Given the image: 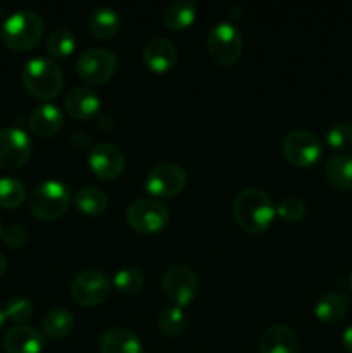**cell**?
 <instances>
[{"label":"cell","mask_w":352,"mask_h":353,"mask_svg":"<svg viewBox=\"0 0 352 353\" xmlns=\"http://www.w3.org/2000/svg\"><path fill=\"white\" fill-rule=\"evenodd\" d=\"M275 203L261 188H245L235 196L233 216L238 226L248 234H261L275 219Z\"/></svg>","instance_id":"6da1fadb"},{"label":"cell","mask_w":352,"mask_h":353,"mask_svg":"<svg viewBox=\"0 0 352 353\" xmlns=\"http://www.w3.org/2000/svg\"><path fill=\"white\" fill-rule=\"evenodd\" d=\"M23 86L33 99L54 100L64 88V74L57 62L48 57H35L24 64Z\"/></svg>","instance_id":"7a4b0ae2"},{"label":"cell","mask_w":352,"mask_h":353,"mask_svg":"<svg viewBox=\"0 0 352 353\" xmlns=\"http://www.w3.org/2000/svg\"><path fill=\"white\" fill-rule=\"evenodd\" d=\"M43 21L33 10H19L7 17L2 24L3 45L10 50L26 52L38 45L43 37Z\"/></svg>","instance_id":"3957f363"},{"label":"cell","mask_w":352,"mask_h":353,"mask_svg":"<svg viewBox=\"0 0 352 353\" xmlns=\"http://www.w3.org/2000/svg\"><path fill=\"white\" fill-rule=\"evenodd\" d=\"M71 200L68 185L57 179H48L33 190L28 205L31 214L40 221H55L68 212Z\"/></svg>","instance_id":"277c9868"},{"label":"cell","mask_w":352,"mask_h":353,"mask_svg":"<svg viewBox=\"0 0 352 353\" xmlns=\"http://www.w3.org/2000/svg\"><path fill=\"white\" fill-rule=\"evenodd\" d=\"M207 48L211 57L223 68H230L240 59L244 52V37L231 23H217L207 37Z\"/></svg>","instance_id":"5b68a950"},{"label":"cell","mask_w":352,"mask_h":353,"mask_svg":"<svg viewBox=\"0 0 352 353\" xmlns=\"http://www.w3.org/2000/svg\"><path fill=\"white\" fill-rule=\"evenodd\" d=\"M126 221L138 234H155L169 223V210L155 199H138L126 209Z\"/></svg>","instance_id":"8992f818"},{"label":"cell","mask_w":352,"mask_h":353,"mask_svg":"<svg viewBox=\"0 0 352 353\" xmlns=\"http://www.w3.org/2000/svg\"><path fill=\"white\" fill-rule=\"evenodd\" d=\"M117 55L104 47H93L81 52L76 62V72L79 79L88 85H104L117 71Z\"/></svg>","instance_id":"52a82bcc"},{"label":"cell","mask_w":352,"mask_h":353,"mask_svg":"<svg viewBox=\"0 0 352 353\" xmlns=\"http://www.w3.org/2000/svg\"><path fill=\"white\" fill-rule=\"evenodd\" d=\"M283 157L295 168H311L323 155L320 137L309 130H293L283 138Z\"/></svg>","instance_id":"ba28073f"},{"label":"cell","mask_w":352,"mask_h":353,"mask_svg":"<svg viewBox=\"0 0 352 353\" xmlns=\"http://www.w3.org/2000/svg\"><path fill=\"white\" fill-rule=\"evenodd\" d=\"M110 279L106 272L97 269L81 271L71 283V296L78 305L97 307L110 295Z\"/></svg>","instance_id":"9c48e42d"},{"label":"cell","mask_w":352,"mask_h":353,"mask_svg":"<svg viewBox=\"0 0 352 353\" xmlns=\"http://www.w3.org/2000/svg\"><path fill=\"white\" fill-rule=\"evenodd\" d=\"M185 186V169L175 162H161L154 165L145 178V190L157 199H171L179 195Z\"/></svg>","instance_id":"30bf717a"},{"label":"cell","mask_w":352,"mask_h":353,"mask_svg":"<svg viewBox=\"0 0 352 353\" xmlns=\"http://www.w3.org/2000/svg\"><path fill=\"white\" fill-rule=\"evenodd\" d=\"M162 290L175 305L183 309L195 299L197 290H199V279L190 268L183 264H175L162 276Z\"/></svg>","instance_id":"8fae6325"},{"label":"cell","mask_w":352,"mask_h":353,"mask_svg":"<svg viewBox=\"0 0 352 353\" xmlns=\"http://www.w3.org/2000/svg\"><path fill=\"white\" fill-rule=\"evenodd\" d=\"M31 140L19 128L0 130V168L7 171L21 169L31 157Z\"/></svg>","instance_id":"7c38bea8"},{"label":"cell","mask_w":352,"mask_h":353,"mask_svg":"<svg viewBox=\"0 0 352 353\" xmlns=\"http://www.w3.org/2000/svg\"><path fill=\"white\" fill-rule=\"evenodd\" d=\"M90 171L104 181H114L124 171V155L119 147L109 141L93 143L88 150Z\"/></svg>","instance_id":"4fadbf2b"},{"label":"cell","mask_w":352,"mask_h":353,"mask_svg":"<svg viewBox=\"0 0 352 353\" xmlns=\"http://www.w3.org/2000/svg\"><path fill=\"white\" fill-rule=\"evenodd\" d=\"M141 59H144L145 68L150 69L152 72L162 74L175 68L178 61V50L171 40L164 37H155L145 43Z\"/></svg>","instance_id":"5bb4252c"},{"label":"cell","mask_w":352,"mask_h":353,"mask_svg":"<svg viewBox=\"0 0 352 353\" xmlns=\"http://www.w3.org/2000/svg\"><path fill=\"white\" fill-rule=\"evenodd\" d=\"M64 109L72 119H92L100 110V99L93 90L86 86H75L64 97Z\"/></svg>","instance_id":"9a60e30c"},{"label":"cell","mask_w":352,"mask_h":353,"mask_svg":"<svg viewBox=\"0 0 352 353\" xmlns=\"http://www.w3.org/2000/svg\"><path fill=\"white\" fill-rule=\"evenodd\" d=\"M299 336L292 327L285 324L269 326L259 338V353H297Z\"/></svg>","instance_id":"2e32d148"},{"label":"cell","mask_w":352,"mask_h":353,"mask_svg":"<svg viewBox=\"0 0 352 353\" xmlns=\"http://www.w3.org/2000/svg\"><path fill=\"white\" fill-rule=\"evenodd\" d=\"M45 348V338L31 326H14L3 336L6 353H41Z\"/></svg>","instance_id":"e0dca14e"},{"label":"cell","mask_w":352,"mask_h":353,"mask_svg":"<svg viewBox=\"0 0 352 353\" xmlns=\"http://www.w3.org/2000/svg\"><path fill=\"white\" fill-rule=\"evenodd\" d=\"M28 126H30L31 133L37 134V137L50 138L57 134L64 126V114L57 105L41 103L37 109H33Z\"/></svg>","instance_id":"ac0fdd59"},{"label":"cell","mask_w":352,"mask_h":353,"mask_svg":"<svg viewBox=\"0 0 352 353\" xmlns=\"http://www.w3.org/2000/svg\"><path fill=\"white\" fill-rule=\"evenodd\" d=\"M100 353H144L141 341L126 327H113L100 336Z\"/></svg>","instance_id":"d6986e66"},{"label":"cell","mask_w":352,"mask_h":353,"mask_svg":"<svg viewBox=\"0 0 352 353\" xmlns=\"http://www.w3.org/2000/svg\"><path fill=\"white\" fill-rule=\"evenodd\" d=\"M349 309H351V299L345 293L340 292H330L324 293L314 305V314L321 323L335 324L340 323L345 316H347Z\"/></svg>","instance_id":"ffe728a7"},{"label":"cell","mask_w":352,"mask_h":353,"mask_svg":"<svg viewBox=\"0 0 352 353\" xmlns=\"http://www.w3.org/2000/svg\"><path fill=\"white\" fill-rule=\"evenodd\" d=\"M328 183L340 192H352V155L333 154L324 165Z\"/></svg>","instance_id":"44dd1931"},{"label":"cell","mask_w":352,"mask_h":353,"mask_svg":"<svg viewBox=\"0 0 352 353\" xmlns=\"http://www.w3.org/2000/svg\"><path fill=\"white\" fill-rule=\"evenodd\" d=\"M88 26L93 37L99 38V40H109V38H113L114 34L119 31L121 17L119 14H117V10L113 9V7H97V9L90 14Z\"/></svg>","instance_id":"7402d4cb"},{"label":"cell","mask_w":352,"mask_h":353,"mask_svg":"<svg viewBox=\"0 0 352 353\" xmlns=\"http://www.w3.org/2000/svg\"><path fill=\"white\" fill-rule=\"evenodd\" d=\"M197 17V3L193 0H176L169 3L162 14V23L171 31H183L193 24Z\"/></svg>","instance_id":"603a6c76"},{"label":"cell","mask_w":352,"mask_h":353,"mask_svg":"<svg viewBox=\"0 0 352 353\" xmlns=\"http://www.w3.org/2000/svg\"><path fill=\"white\" fill-rule=\"evenodd\" d=\"M75 330V316L68 309H54L45 314L41 331L52 340H64Z\"/></svg>","instance_id":"cb8c5ba5"},{"label":"cell","mask_w":352,"mask_h":353,"mask_svg":"<svg viewBox=\"0 0 352 353\" xmlns=\"http://www.w3.org/2000/svg\"><path fill=\"white\" fill-rule=\"evenodd\" d=\"M72 202L79 212L86 214V216H99V214L106 212L107 205H109V196L97 186H85L75 193Z\"/></svg>","instance_id":"d4e9b609"},{"label":"cell","mask_w":352,"mask_h":353,"mask_svg":"<svg viewBox=\"0 0 352 353\" xmlns=\"http://www.w3.org/2000/svg\"><path fill=\"white\" fill-rule=\"evenodd\" d=\"M76 38L69 28H55L47 37V52L50 59H66L75 52Z\"/></svg>","instance_id":"484cf974"},{"label":"cell","mask_w":352,"mask_h":353,"mask_svg":"<svg viewBox=\"0 0 352 353\" xmlns=\"http://www.w3.org/2000/svg\"><path fill=\"white\" fill-rule=\"evenodd\" d=\"M26 199V186L21 179L6 176L0 178V207L3 209H17Z\"/></svg>","instance_id":"4316f807"},{"label":"cell","mask_w":352,"mask_h":353,"mask_svg":"<svg viewBox=\"0 0 352 353\" xmlns=\"http://www.w3.org/2000/svg\"><path fill=\"white\" fill-rule=\"evenodd\" d=\"M157 326L159 331H161L164 336L175 338L178 336V334H182L183 330L186 327V316L185 312H183L182 307H166V309L159 314Z\"/></svg>","instance_id":"83f0119b"},{"label":"cell","mask_w":352,"mask_h":353,"mask_svg":"<svg viewBox=\"0 0 352 353\" xmlns=\"http://www.w3.org/2000/svg\"><path fill=\"white\" fill-rule=\"evenodd\" d=\"M114 288L123 295H135V293L141 292L145 285V276L140 269L137 268H124L116 272L113 279Z\"/></svg>","instance_id":"f1b7e54d"},{"label":"cell","mask_w":352,"mask_h":353,"mask_svg":"<svg viewBox=\"0 0 352 353\" xmlns=\"http://www.w3.org/2000/svg\"><path fill=\"white\" fill-rule=\"evenodd\" d=\"M326 143L338 154H345L352 148V123L340 121L335 123L326 133Z\"/></svg>","instance_id":"f546056e"},{"label":"cell","mask_w":352,"mask_h":353,"mask_svg":"<svg viewBox=\"0 0 352 353\" xmlns=\"http://www.w3.org/2000/svg\"><path fill=\"white\" fill-rule=\"evenodd\" d=\"M33 303L30 302L24 296H14L3 307V316L7 321L17 324V326H23L26 321H30L33 317Z\"/></svg>","instance_id":"4dcf8cb0"},{"label":"cell","mask_w":352,"mask_h":353,"mask_svg":"<svg viewBox=\"0 0 352 353\" xmlns=\"http://www.w3.org/2000/svg\"><path fill=\"white\" fill-rule=\"evenodd\" d=\"M306 212H307L306 202H304L300 196H295V195L285 196V199L280 202V205L276 207V214H278L285 223H290V224L300 223V221L306 217Z\"/></svg>","instance_id":"1f68e13d"},{"label":"cell","mask_w":352,"mask_h":353,"mask_svg":"<svg viewBox=\"0 0 352 353\" xmlns=\"http://www.w3.org/2000/svg\"><path fill=\"white\" fill-rule=\"evenodd\" d=\"M2 240L12 250H19V248H23L26 245L28 233L24 228L12 224V226H7L6 230H2Z\"/></svg>","instance_id":"d6a6232c"},{"label":"cell","mask_w":352,"mask_h":353,"mask_svg":"<svg viewBox=\"0 0 352 353\" xmlns=\"http://www.w3.org/2000/svg\"><path fill=\"white\" fill-rule=\"evenodd\" d=\"M342 345H344L345 350L352 353V326H349L342 334Z\"/></svg>","instance_id":"836d02e7"},{"label":"cell","mask_w":352,"mask_h":353,"mask_svg":"<svg viewBox=\"0 0 352 353\" xmlns=\"http://www.w3.org/2000/svg\"><path fill=\"white\" fill-rule=\"evenodd\" d=\"M6 269H7V261H6V257H3V255L0 254V276H3Z\"/></svg>","instance_id":"e575fe53"},{"label":"cell","mask_w":352,"mask_h":353,"mask_svg":"<svg viewBox=\"0 0 352 353\" xmlns=\"http://www.w3.org/2000/svg\"><path fill=\"white\" fill-rule=\"evenodd\" d=\"M6 19V7H3V3H0V23Z\"/></svg>","instance_id":"d590c367"},{"label":"cell","mask_w":352,"mask_h":353,"mask_svg":"<svg viewBox=\"0 0 352 353\" xmlns=\"http://www.w3.org/2000/svg\"><path fill=\"white\" fill-rule=\"evenodd\" d=\"M3 321H6V316H3V309H2V307H0V327H2Z\"/></svg>","instance_id":"8d00e7d4"},{"label":"cell","mask_w":352,"mask_h":353,"mask_svg":"<svg viewBox=\"0 0 352 353\" xmlns=\"http://www.w3.org/2000/svg\"><path fill=\"white\" fill-rule=\"evenodd\" d=\"M349 285H351V290H352V269L351 272H349Z\"/></svg>","instance_id":"74e56055"},{"label":"cell","mask_w":352,"mask_h":353,"mask_svg":"<svg viewBox=\"0 0 352 353\" xmlns=\"http://www.w3.org/2000/svg\"><path fill=\"white\" fill-rule=\"evenodd\" d=\"M0 236H2V223H0Z\"/></svg>","instance_id":"f35d334b"}]
</instances>
